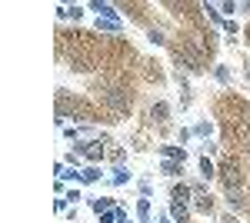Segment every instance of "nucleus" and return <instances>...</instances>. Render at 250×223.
I'll return each mask as SVG.
<instances>
[{
  "label": "nucleus",
  "instance_id": "1a4fd4ad",
  "mask_svg": "<svg viewBox=\"0 0 250 223\" xmlns=\"http://www.w3.org/2000/svg\"><path fill=\"white\" fill-rule=\"evenodd\" d=\"M167 113H170V107H167L164 100H157L154 107H150V117H157V120H167Z\"/></svg>",
  "mask_w": 250,
  "mask_h": 223
},
{
  "label": "nucleus",
  "instance_id": "f257e3e1",
  "mask_svg": "<svg viewBox=\"0 0 250 223\" xmlns=\"http://www.w3.org/2000/svg\"><path fill=\"white\" fill-rule=\"evenodd\" d=\"M104 103L114 107L117 113H130V97H127L124 90H107L104 93Z\"/></svg>",
  "mask_w": 250,
  "mask_h": 223
},
{
  "label": "nucleus",
  "instance_id": "6e6552de",
  "mask_svg": "<svg viewBox=\"0 0 250 223\" xmlns=\"http://www.w3.org/2000/svg\"><path fill=\"white\" fill-rule=\"evenodd\" d=\"M110 206H114V200H110V197H97V200H90V210H94V213H100V217H104Z\"/></svg>",
  "mask_w": 250,
  "mask_h": 223
},
{
  "label": "nucleus",
  "instance_id": "0eeeda50",
  "mask_svg": "<svg viewBox=\"0 0 250 223\" xmlns=\"http://www.w3.org/2000/svg\"><path fill=\"white\" fill-rule=\"evenodd\" d=\"M160 153H164L167 160H177V163L187 160V150H184V147H160Z\"/></svg>",
  "mask_w": 250,
  "mask_h": 223
},
{
  "label": "nucleus",
  "instance_id": "aec40b11",
  "mask_svg": "<svg viewBox=\"0 0 250 223\" xmlns=\"http://www.w3.org/2000/svg\"><path fill=\"white\" fill-rule=\"evenodd\" d=\"M160 223H177V220H173V217H164V220H160Z\"/></svg>",
  "mask_w": 250,
  "mask_h": 223
},
{
  "label": "nucleus",
  "instance_id": "f8f14e48",
  "mask_svg": "<svg viewBox=\"0 0 250 223\" xmlns=\"http://www.w3.org/2000/svg\"><path fill=\"white\" fill-rule=\"evenodd\" d=\"M137 213H140V223H150V200H147V197L137 203Z\"/></svg>",
  "mask_w": 250,
  "mask_h": 223
},
{
  "label": "nucleus",
  "instance_id": "a211bd4d",
  "mask_svg": "<svg viewBox=\"0 0 250 223\" xmlns=\"http://www.w3.org/2000/svg\"><path fill=\"white\" fill-rule=\"evenodd\" d=\"M210 130H213L210 123H200V127H197V133H200V137H210Z\"/></svg>",
  "mask_w": 250,
  "mask_h": 223
},
{
  "label": "nucleus",
  "instance_id": "ddd939ff",
  "mask_svg": "<svg viewBox=\"0 0 250 223\" xmlns=\"http://www.w3.org/2000/svg\"><path fill=\"white\" fill-rule=\"evenodd\" d=\"M97 30H107V34H114V30H120V20H100V17H97Z\"/></svg>",
  "mask_w": 250,
  "mask_h": 223
},
{
  "label": "nucleus",
  "instance_id": "6ab92c4d",
  "mask_svg": "<svg viewBox=\"0 0 250 223\" xmlns=\"http://www.w3.org/2000/svg\"><path fill=\"white\" fill-rule=\"evenodd\" d=\"M220 223H240V220H237V217H230V213H224V217H220Z\"/></svg>",
  "mask_w": 250,
  "mask_h": 223
},
{
  "label": "nucleus",
  "instance_id": "2eb2a0df",
  "mask_svg": "<svg viewBox=\"0 0 250 223\" xmlns=\"http://www.w3.org/2000/svg\"><path fill=\"white\" fill-rule=\"evenodd\" d=\"M200 173H204V180H210L213 173H217V170H213V163L207 160V157H200Z\"/></svg>",
  "mask_w": 250,
  "mask_h": 223
},
{
  "label": "nucleus",
  "instance_id": "20e7f679",
  "mask_svg": "<svg viewBox=\"0 0 250 223\" xmlns=\"http://www.w3.org/2000/svg\"><path fill=\"white\" fill-rule=\"evenodd\" d=\"M90 10H97V14H100V20H117V17H120V14H117V7L104 3V0H94V3H90Z\"/></svg>",
  "mask_w": 250,
  "mask_h": 223
},
{
  "label": "nucleus",
  "instance_id": "f3484780",
  "mask_svg": "<svg viewBox=\"0 0 250 223\" xmlns=\"http://www.w3.org/2000/svg\"><path fill=\"white\" fill-rule=\"evenodd\" d=\"M213 77H217L220 83H230V70H227V67H213Z\"/></svg>",
  "mask_w": 250,
  "mask_h": 223
},
{
  "label": "nucleus",
  "instance_id": "4468645a",
  "mask_svg": "<svg viewBox=\"0 0 250 223\" xmlns=\"http://www.w3.org/2000/svg\"><path fill=\"white\" fill-rule=\"evenodd\" d=\"M114 183H117V186H124V183H130V170H124V167H117V170H114Z\"/></svg>",
  "mask_w": 250,
  "mask_h": 223
},
{
  "label": "nucleus",
  "instance_id": "423d86ee",
  "mask_svg": "<svg viewBox=\"0 0 250 223\" xmlns=\"http://www.w3.org/2000/svg\"><path fill=\"white\" fill-rule=\"evenodd\" d=\"M77 153H83L87 160H100V157H104V147H100V143H80Z\"/></svg>",
  "mask_w": 250,
  "mask_h": 223
},
{
  "label": "nucleus",
  "instance_id": "f03ea898",
  "mask_svg": "<svg viewBox=\"0 0 250 223\" xmlns=\"http://www.w3.org/2000/svg\"><path fill=\"white\" fill-rule=\"evenodd\" d=\"M190 206L197 210V213H213V197L204 190V186H193V200Z\"/></svg>",
  "mask_w": 250,
  "mask_h": 223
},
{
  "label": "nucleus",
  "instance_id": "39448f33",
  "mask_svg": "<svg viewBox=\"0 0 250 223\" xmlns=\"http://www.w3.org/2000/svg\"><path fill=\"white\" fill-rule=\"evenodd\" d=\"M170 217H173L177 223H187V220H190V206H187V203H177V200H173V203H170Z\"/></svg>",
  "mask_w": 250,
  "mask_h": 223
},
{
  "label": "nucleus",
  "instance_id": "9d476101",
  "mask_svg": "<svg viewBox=\"0 0 250 223\" xmlns=\"http://www.w3.org/2000/svg\"><path fill=\"white\" fill-rule=\"evenodd\" d=\"M227 197H230V203H233V206L244 203V190H240V186H233V183H227Z\"/></svg>",
  "mask_w": 250,
  "mask_h": 223
},
{
  "label": "nucleus",
  "instance_id": "dca6fc26",
  "mask_svg": "<svg viewBox=\"0 0 250 223\" xmlns=\"http://www.w3.org/2000/svg\"><path fill=\"white\" fill-rule=\"evenodd\" d=\"M83 173V183H94V180H100V170L97 167H87V170H80Z\"/></svg>",
  "mask_w": 250,
  "mask_h": 223
},
{
  "label": "nucleus",
  "instance_id": "7ed1b4c3",
  "mask_svg": "<svg viewBox=\"0 0 250 223\" xmlns=\"http://www.w3.org/2000/svg\"><path fill=\"white\" fill-rule=\"evenodd\" d=\"M170 197L177 200V203H190V200H193V186H187V183H173Z\"/></svg>",
  "mask_w": 250,
  "mask_h": 223
},
{
  "label": "nucleus",
  "instance_id": "9b49d317",
  "mask_svg": "<svg viewBox=\"0 0 250 223\" xmlns=\"http://www.w3.org/2000/svg\"><path fill=\"white\" fill-rule=\"evenodd\" d=\"M180 167H184V163H177V160H164V163H160L164 177H177V173H180Z\"/></svg>",
  "mask_w": 250,
  "mask_h": 223
}]
</instances>
